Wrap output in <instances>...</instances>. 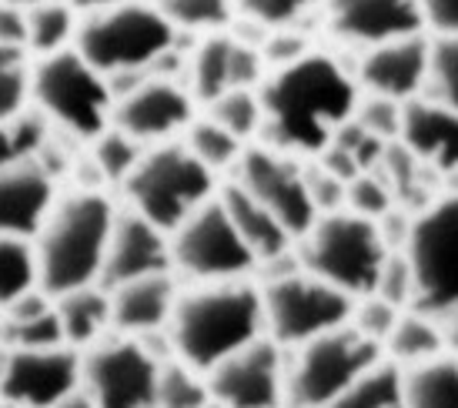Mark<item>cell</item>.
Here are the masks:
<instances>
[{
	"label": "cell",
	"instance_id": "2",
	"mask_svg": "<svg viewBox=\"0 0 458 408\" xmlns=\"http://www.w3.org/2000/svg\"><path fill=\"white\" fill-rule=\"evenodd\" d=\"M174 358L188 369L208 371L265 335L261 292L248 281H208L188 294H178L167 319Z\"/></svg>",
	"mask_w": 458,
	"mask_h": 408
},
{
	"label": "cell",
	"instance_id": "8",
	"mask_svg": "<svg viewBox=\"0 0 458 408\" xmlns=\"http://www.w3.org/2000/svg\"><path fill=\"white\" fill-rule=\"evenodd\" d=\"M30 98L61 131L90 140L107 131L114 111L107 77L94 71L77 51L40 57L30 71Z\"/></svg>",
	"mask_w": 458,
	"mask_h": 408
},
{
	"label": "cell",
	"instance_id": "3",
	"mask_svg": "<svg viewBox=\"0 0 458 408\" xmlns=\"http://www.w3.org/2000/svg\"><path fill=\"white\" fill-rule=\"evenodd\" d=\"M114 215L101 191H77L47 211L34 234V261L38 285L51 298L98 285Z\"/></svg>",
	"mask_w": 458,
	"mask_h": 408
},
{
	"label": "cell",
	"instance_id": "14",
	"mask_svg": "<svg viewBox=\"0 0 458 408\" xmlns=\"http://www.w3.org/2000/svg\"><path fill=\"white\" fill-rule=\"evenodd\" d=\"M284 355L267 335L238 348L208 371L211 402L225 408H281L284 405Z\"/></svg>",
	"mask_w": 458,
	"mask_h": 408
},
{
	"label": "cell",
	"instance_id": "44",
	"mask_svg": "<svg viewBox=\"0 0 458 408\" xmlns=\"http://www.w3.org/2000/svg\"><path fill=\"white\" fill-rule=\"evenodd\" d=\"M40 144H44L40 124H27L21 117L0 124V167L11 165V161H21V157H34Z\"/></svg>",
	"mask_w": 458,
	"mask_h": 408
},
{
	"label": "cell",
	"instance_id": "47",
	"mask_svg": "<svg viewBox=\"0 0 458 408\" xmlns=\"http://www.w3.org/2000/svg\"><path fill=\"white\" fill-rule=\"evenodd\" d=\"M265 77V61L258 47H244L234 40V51H231V88L251 90L255 84H261Z\"/></svg>",
	"mask_w": 458,
	"mask_h": 408
},
{
	"label": "cell",
	"instance_id": "38",
	"mask_svg": "<svg viewBox=\"0 0 458 408\" xmlns=\"http://www.w3.org/2000/svg\"><path fill=\"white\" fill-rule=\"evenodd\" d=\"M0 342L11 348H51V344H67L61 335V321H57V308H47L40 315H27V319H4L0 321Z\"/></svg>",
	"mask_w": 458,
	"mask_h": 408
},
{
	"label": "cell",
	"instance_id": "28",
	"mask_svg": "<svg viewBox=\"0 0 458 408\" xmlns=\"http://www.w3.org/2000/svg\"><path fill=\"white\" fill-rule=\"evenodd\" d=\"M74 34V11L61 0H40L34 7H27V51L51 57L57 51H67V40Z\"/></svg>",
	"mask_w": 458,
	"mask_h": 408
},
{
	"label": "cell",
	"instance_id": "50",
	"mask_svg": "<svg viewBox=\"0 0 458 408\" xmlns=\"http://www.w3.org/2000/svg\"><path fill=\"white\" fill-rule=\"evenodd\" d=\"M71 11H84V13H98V11H107V7H114L121 0H64Z\"/></svg>",
	"mask_w": 458,
	"mask_h": 408
},
{
	"label": "cell",
	"instance_id": "10",
	"mask_svg": "<svg viewBox=\"0 0 458 408\" xmlns=\"http://www.w3.org/2000/svg\"><path fill=\"white\" fill-rule=\"evenodd\" d=\"M265 335L281 348H298L325 332H335L352 321L355 298L338 292L335 285L315 278L311 271H292L271 278L261 288Z\"/></svg>",
	"mask_w": 458,
	"mask_h": 408
},
{
	"label": "cell",
	"instance_id": "51",
	"mask_svg": "<svg viewBox=\"0 0 458 408\" xmlns=\"http://www.w3.org/2000/svg\"><path fill=\"white\" fill-rule=\"evenodd\" d=\"M54 408H98V405L90 402V395L84 392V388H77V392H71L64 402H57Z\"/></svg>",
	"mask_w": 458,
	"mask_h": 408
},
{
	"label": "cell",
	"instance_id": "16",
	"mask_svg": "<svg viewBox=\"0 0 458 408\" xmlns=\"http://www.w3.org/2000/svg\"><path fill=\"white\" fill-rule=\"evenodd\" d=\"M111 121H114L117 131H124L138 144L167 140L171 134H178L181 128H188L194 121V104L191 94L181 84L148 77L131 94L117 98Z\"/></svg>",
	"mask_w": 458,
	"mask_h": 408
},
{
	"label": "cell",
	"instance_id": "17",
	"mask_svg": "<svg viewBox=\"0 0 458 408\" xmlns=\"http://www.w3.org/2000/svg\"><path fill=\"white\" fill-rule=\"evenodd\" d=\"M171 271V244L161 228H154L148 217H140L134 208L124 215H114V228L107 238V251H104L101 278L107 292L134 278H148V275H165Z\"/></svg>",
	"mask_w": 458,
	"mask_h": 408
},
{
	"label": "cell",
	"instance_id": "13",
	"mask_svg": "<svg viewBox=\"0 0 458 408\" xmlns=\"http://www.w3.org/2000/svg\"><path fill=\"white\" fill-rule=\"evenodd\" d=\"M234 171H238L234 181L265 211L278 217V225L292 238H301L315 225L318 211L308 198L305 167H298L292 154L278 151V148H244Z\"/></svg>",
	"mask_w": 458,
	"mask_h": 408
},
{
	"label": "cell",
	"instance_id": "52",
	"mask_svg": "<svg viewBox=\"0 0 458 408\" xmlns=\"http://www.w3.org/2000/svg\"><path fill=\"white\" fill-rule=\"evenodd\" d=\"M0 4H11V7H21V11H27V7H34V4H40V0H0Z\"/></svg>",
	"mask_w": 458,
	"mask_h": 408
},
{
	"label": "cell",
	"instance_id": "35",
	"mask_svg": "<svg viewBox=\"0 0 458 408\" xmlns=\"http://www.w3.org/2000/svg\"><path fill=\"white\" fill-rule=\"evenodd\" d=\"M421 98L458 111V38H438L428 44V77Z\"/></svg>",
	"mask_w": 458,
	"mask_h": 408
},
{
	"label": "cell",
	"instance_id": "31",
	"mask_svg": "<svg viewBox=\"0 0 458 408\" xmlns=\"http://www.w3.org/2000/svg\"><path fill=\"white\" fill-rule=\"evenodd\" d=\"M34 285H38L34 244H27V238L0 234V308H7L17 294H24Z\"/></svg>",
	"mask_w": 458,
	"mask_h": 408
},
{
	"label": "cell",
	"instance_id": "53",
	"mask_svg": "<svg viewBox=\"0 0 458 408\" xmlns=\"http://www.w3.org/2000/svg\"><path fill=\"white\" fill-rule=\"evenodd\" d=\"M0 408H24V405H17V402H11V398H0Z\"/></svg>",
	"mask_w": 458,
	"mask_h": 408
},
{
	"label": "cell",
	"instance_id": "30",
	"mask_svg": "<svg viewBox=\"0 0 458 408\" xmlns=\"http://www.w3.org/2000/svg\"><path fill=\"white\" fill-rule=\"evenodd\" d=\"M208 402H211V392H208V382H201V371L188 369L178 358L157 365V385H154L157 408H204Z\"/></svg>",
	"mask_w": 458,
	"mask_h": 408
},
{
	"label": "cell",
	"instance_id": "25",
	"mask_svg": "<svg viewBox=\"0 0 458 408\" xmlns=\"http://www.w3.org/2000/svg\"><path fill=\"white\" fill-rule=\"evenodd\" d=\"M405 408H458V358L438 355L398 369Z\"/></svg>",
	"mask_w": 458,
	"mask_h": 408
},
{
	"label": "cell",
	"instance_id": "36",
	"mask_svg": "<svg viewBox=\"0 0 458 408\" xmlns=\"http://www.w3.org/2000/svg\"><path fill=\"white\" fill-rule=\"evenodd\" d=\"M140 154L144 151H140L138 140L114 128V131H104V134L94 138V151H90V157H94L98 171L104 174V181L124 184L128 174L134 171V165L140 161Z\"/></svg>",
	"mask_w": 458,
	"mask_h": 408
},
{
	"label": "cell",
	"instance_id": "26",
	"mask_svg": "<svg viewBox=\"0 0 458 408\" xmlns=\"http://www.w3.org/2000/svg\"><path fill=\"white\" fill-rule=\"evenodd\" d=\"M231 51H234V38L221 34V30L198 44L194 57L188 61L191 98L211 104V101H217L225 90H231Z\"/></svg>",
	"mask_w": 458,
	"mask_h": 408
},
{
	"label": "cell",
	"instance_id": "37",
	"mask_svg": "<svg viewBox=\"0 0 458 408\" xmlns=\"http://www.w3.org/2000/svg\"><path fill=\"white\" fill-rule=\"evenodd\" d=\"M30 94V67L21 47L0 44V124L21 117Z\"/></svg>",
	"mask_w": 458,
	"mask_h": 408
},
{
	"label": "cell",
	"instance_id": "46",
	"mask_svg": "<svg viewBox=\"0 0 458 408\" xmlns=\"http://www.w3.org/2000/svg\"><path fill=\"white\" fill-rule=\"evenodd\" d=\"M308 51V40L301 38V34H292V30H284V27H278L275 34H267V40L261 44V61H265V67H275V71H281V67H292L294 61H301Z\"/></svg>",
	"mask_w": 458,
	"mask_h": 408
},
{
	"label": "cell",
	"instance_id": "49",
	"mask_svg": "<svg viewBox=\"0 0 458 408\" xmlns=\"http://www.w3.org/2000/svg\"><path fill=\"white\" fill-rule=\"evenodd\" d=\"M0 44L4 47H27V11L0 4Z\"/></svg>",
	"mask_w": 458,
	"mask_h": 408
},
{
	"label": "cell",
	"instance_id": "32",
	"mask_svg": "<svg viewBox=\"0 0 458 408\" xmlns=\"http://www.w3.org/2000/svg\"><path fill=\"white\" fill-rule=\"evenodd\" d=\"M325 408H405L398 365H385L382 361L378 369H371L361 382L352 385L344 395H338Z\"/></svg>",
	"mask_w": 458,
	"mask_h": 408
},
{
	"label": "cell",
	"instance_id": "23",
	"mask_svg": "<svg viewBox=\"0 0 458 408\" xmlns=\"http://www.w3.org/2000/svg\"><path fill=\"white\" fill-rule=\"evenodd\" d=\"M217 201H221V208L228 211L234 231H238L242 242L255 251L258 261H267V258L284 255V251H288L292 234L281 228L278 217L271 215V211H265L251 194L244 191L238 181L225 184V188L217 191Z\"/></svg>",
	"mask_w": 458,
	"mask_h": 408
},
{
	"label": "cell",
	"instance_id": "1",
	"mask_svg": "<svg viewBox=\"0 0 458 408\" xmlns=\"http://www.w3.org/2000/svg\"><path fill=\"white\" fill-rule=\"evenodd\" d=\"M267 148L298 154H321L335 134L355 117L358 84L338 61L305 54L292 67H281L261 84Z\"/></svg>",
	"mask_w": 458,
	"mask_h": 408
},
{
	"label": "cell",
	"instance_id": "15",
	"mask_svg": "<svg viewBox=\"0 0 458 408\" xmlns=\"http://www.w3.org/2000/svg\"><path fill=\"white\" fill-rule=\"evenodd\" d=\"M81 388V355L71 344L11 348L0 378V398L24 408H54Z\"/></svg>",
	"mask_w": 458,
	"mask_h": 408
},
{
	"label": "cell",
	"instance_id": "5",
	"mask_svg": "<svg viewBox=\"0 0 458 408\" xmlns=\"http://www.w3.org/2000/svg\"><path fill=\"white\" fill-rule=\"evenodd\" d=\"M74 51L104 77L121 71H148L174 44V27L144 0H121L114 7L88 13L77 24Z\"/></svg>",
	"mask_w": 458,
	"mask_h": 408
},
{
	"label": "cell",
	"instance_id": "18",
	"mask_svg": "<svg viewBox=\"0 0 458 408\" xmlns=\"http://www.w3.org/2000/svg\"><path fill=\"white\" fill-rule=\"evenodd\" d=\"M421 0H328V30L338 40L375 47L421 34Z\"/></svg>",
	"mask_w": 458,
	"mask_h": 408
},
{
	"label": "cell",
	"instance_id": "48",
	"mask_svg": "<svg viewBox=\"0 0 458 408\" xmlns=\"http://www.w3.org/2000/svg\"><path fill=\"white\" fill-rule=\"evenodd\" d=\"M421 21L438 38H458V0H421Z\"/></svg>",
	"mask_w": 458,
	"mask_h": 408
},
{
	"label": "cell",
	"instance_id": "29",
	"mask_svg": "<svg viewBox=\"0 0 458 408\" xmlns=\"http://www.w3.org/2000/svg\"><path fill=\"white\" fill-rule=\"evenodd\" d=\"M184 148L201 161L211 174L215 171H228L242 161L244 154V144L231 131H225L217 121L211 117H204V121H191L188 124V140H184Z\"/></svg>",
	"mask_w": 458,
	"mask_h": 408
},
{
	"label": "cell",
	"instance_id": "20",
	"mask_svg": "<svg viewBox=\"0 0 458 408\" xmlns=\"http://www.w3.org/2000/svg\"><path fill=\"white\" fill-rule=\"evenodd\" d=\"M54 208V174L38 157L0 167V234L30 238Z\"/></svg>",
	"mask_w": 458,
	"mask_h": 408
},
{
	"label": "cell",
	"instance_id": "39",
	"mask_svg": "<svg viewBox=\"0 0 458 408\" xmlns=\"http://www.w3.org/2000/svg\"><path fill=\"white\" fill-rule=\"evenodd\" d=\"M344 208L355 211L361 217H371L378 221L385 211H392V191L378 174L371 171H361L355 178L348 181V194H344Z\"/></svg>",
	"mask_w": 458,
	"mask_h": 408
},
{
	"label": "cell",
	"instance_id": "54",
	"mask_svg": "<svg viewBox=\"0 0 458 408\" xmlns=\"http://www.w3.org/2000/svg\"><path fill=\"white\" fill-rule=\"evenodd\" d=\"M204 408H225V405H217V402H208V405H204Z\"/></svg>",
	"mask_w": 458,
	"mask_h": 408
},
{
	"label": "cell",
	"instance_id": "11",
	"mask_svg": "<svg viewBox=\"0 0 458 408\" xmlns=\"http://www.w3.org/2000/svg\"><path fill=\"white\" fill-rule=\"evenodd\" d=\"M171 265L198 281H238L258 265L255 251L234 231L217 194L171 231Z\"/></svg>",
	"mask_w": 458,
	"mask_h": 408
},
{
	"label": "cell",
	"instance_id": "33",
	"mask_svg": "<svg viewBox=\"0 0 458 408\" xmlns=\"http://www.w3.org/2000/svg\"><path fill=\"white\" fill-rule=\"evenodd\" d=\"M208 107H211V121H217L225 131H231L242 144L248 138L261 134V128H265V111H261V101H258L255 90L231 88Z\"/></svg>",
	"mask_w": 458,
	"mask_h": 408
},
{
	"label": "cell",
	"instance_id": "4",
	"mask_svg": "<svg viewBox=\"0 0 458 408\" xmlns=\"http://www.w3.org/2000/svg\"><path fill=\"white\" fill-rule=\"evenodd\" d=\"M385 258L388 244L382 242L378 225L348 208L318 215L301 234V268L352 298L375 294Z\"/></svg>",
	"mask_w": 458,
	"mask_h": 408
},
{
	"label": "cell",
	"instance_id": "34",
	"mask_svg": "<svg viewBox=\"0 0 458 408\" xmlns=\"http://www.w3.org/2000/svg\"><path fill=\"white\" fill-rule=\"evenodd\" d=\"M157 11L167 17L174 30H211L217 34L221 27L234 21V4L231 0H161Z\"/></svg>",
	"mask_w": 458,
	"mask_h": 408
},
{
	"label": "cell",
	"instance_id": "6",
	"mask_svg": "<svg viewBox=\"0 0 458 408\" xmlns=\"http://www.w3.org/2000/svg\"><path fill=\"white\" fill-rule=\"evenodd\" d=\"M131 208L165 234L178 228L194 208L215 198V174L178 140H161L140 154L124 181Z\"/></svg>",
	"mask_w": 458,
	"mask_h": 408
},
{
	"label": "cell",
	"instance_id": "7",
	"mask_svg": "<svg viewBox=\"0 0 458 408\" xmlns=\"http://www.w3.org/2000/svg\"><path fill=\"white\" fill-rule=\"evenodd\" d=\"M382 365V344L352 328V321L298 344V355L284 375V405L325 408L371 369Z\"/></svg>",
	"mask_w": 458,
	"mask_h": 408
},
{
	"label": "cell",
	"instance_id": "42",
	"mask_svg": "<svg viewBox=\"0 0 458 408\" xmlns=\"http://www.w3.org/2000/svg\"><path fill=\"white\" fill-rule=\"evenodd\" d=\"M375 294L392 302L394 308H405L415 302V275H411V265H408V255L402 251H388L382 265V275H378V285H375Z\"/></svg>",
	"mask_w": 458,
	"mask_h": 408
},
{
	"label": "cell",
	"instance_id": "9",
	"mask_svg": "<svg viewBox=\"0 0 458 408\" xmlns=\"http://www.w3.org/2000/svg\"><path fill=\"white\" fill-rule=\"evenodd\" d=\"M405 255L415 275L411 308L428 319L458 315V198L425 208L408 231Z\"/></svg>",
	"mask_w": 458,
	"mask_h": 408
},
{
	"label": "cell",
	"instance_id": "43",
	"mask_svg": "<svg viewBox=\"0 0 458 408\" xmlns=\"http://www.w3.org/2000/svg\"><path fill=\"white\" fill-rule=\"evenodd\" d=\"M318 0H238V11L265 27H288L294 24L308 7H315Z\"/></svg>",
	"mask_w": 458,
	"mask_h": 408
},
{
	"label": "cell",
	"instance_id": "24",
	"mask_svg": "<svg viewBox=\"0 0 458 408\" xmlns=\"http://www.w3.org/2000/svg\"><path fill=\"white\" fill-rule=\"evenodd\" d=\"M57 321L64 342L74 344H94L104 338V328L111 325V292L101 285H84L74 292H64L54 298Z\"/></svg>",
	"mask_w": 458,
	"mask_h": 408
},
{
	"label": "cell",
	"instance_id": "27",
	"mask_svg": "<svg viewBox=\"0 0 458 408\" xmlns=\"http://www.w3.org/2000/svg\"><path fill=\"white\" fill-rule=\"evenodd\" d=\"M385 344H388V352L398 365H419V361L438 358L445 352V335L438 328V321L428 319V315L402 311Z\"/></svg>",
	"mask_w": 458,
	"mask_h": 408
},
{
	"label": "cell",
	"instance_id": "12",
	"mask_svg": "<svg viewBox=\"0 0 458 408\" xmlns=\"http://www.w3.org/2000/svg\"><path fill=\"white\" fill-rule=\"evenodd\" d=\"M154 385L157 361L134 338H101L81 358V388L98 408H157Z\"/></svg>",
	"mask_w": 458,
	"mask_h": 408
},
{
	"label": "cell",
	"instance_id": "21",
	"mask_svg": "<svg viewBox=\"0 0 458 408\" xmlns=\"http://www.w3.org/2000/svg\"><path fill=\"white\" fill-rule=\"evenodd\" d=\"M408 157L438 167L442 174L458 167V111L428 98H411L402 104V131Z\"/></svg>",
	"mask_w": 458,
	"mask_h": 408
},
{
	"label": "cell",
	"instance_id": "22",
	"mask_svg": "<svg viewBox=\"0 0 458 408\" xmlns=\"http://www.w3.org/2000/svg\"><path fill=\"white\" fill-rule=\"evenodd\" d=\"M178 302V288L171 275H148L111 288V325L117 332L140 335L165 328Z\"/></svg>",
	"mask_w": 458,
	"mask_h": 408
},
{
	"label": "cell",
	"instance_id": "45",
	"mask_svg": "<svg viewBox=\"0 0 458 408\" xmlns=\"http://www.w3.org/2000/svg\"><path fill=\"white\" fill-rule=\"evenodd\" d=\"M305 188L308 198L315 204L318 215H331V211H342L344 208V194H348V184L342 178H335L331 171H325L321 165L305 167Z\"/></svg>",
	"mask_w": 458,
	"mask_h": 408
},
{
	"label": "cell",
	"instance_id": "19",
	"mask_svg": "<svg viewBox=\"0 0 458 408\" xmlns=\"http://www.w3.org/2000/svg\"><path fill=\"white\" fill-rule=\"evenodd\" d=\"M425 77H428V40L411 34L369 47L358 64L355 84H361L371 98L405 104L411 98H421Z\"/></svg>",
	"mask_w": 458,
	"mask_h": 408
},
{
	"label": "cell",
	"instance_id": "41",
	"mask_svg": "<svg viewBox=\"0 0 458 408\" xmlns=\"http://www.w3.org/2000/svg\"><path fill=\"white\" fill-rule=\"evenodd\" d=\"M398 315H402V308H394L392 302H385L378 294H365L355 305V311H352V328H358L371 342L385 344V338L392 335Z\"/></svg>",
	"mask_w": 458,
	"mask_h": 408
},
{
	"label": "cell",
	"instance_id": "40",
	"mask_svg": "<svg viewBox=\"0 0 458 408\" xmlns=\"http://www.w3.org/2000/svg\"><path fill=\"white\" fill-rule=\"evenodd\" d=\"M355 124L369 131L375 140H392L402 131V104L388 101V98H365L355 107Z\"/></svg>",
	"mask_w": 458,
	"mask_h": 408
}]
</instances>
